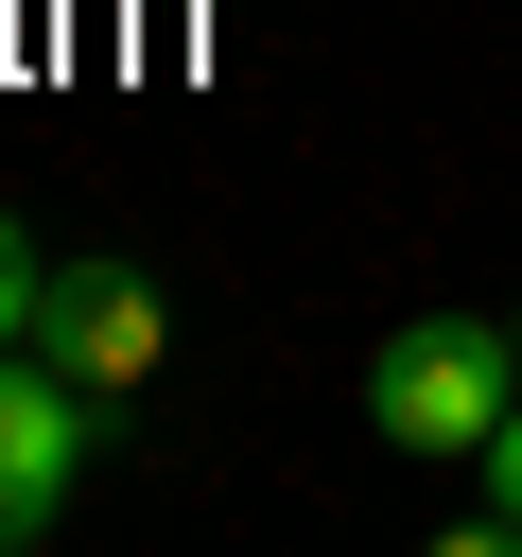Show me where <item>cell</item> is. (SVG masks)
I'll use <instances>...</instances> for the list:
<instances>
[{
    "label": "cell",
    "mask_w": 522,
    "mask_h": 557,
    "mask_svg": "<svg viewBox=\"0 0 522 557\" xmlns=\"http://www.w3.org/2000/svg\"><path fill=\"white\" fill-rule=\"evenodd\" d=\"M505 400H522V331L505 313H418V331H383L365 348V418L400 435V453H487L505 435Z\"/></svg>",
    "instance_id": "obj_1"
},
{
    "label": "cell",
    "mask_w": 522,
    "mask_h": 557,
    "mask_svg": "<svg viewBox=\"0 0 522 557\" xmlns=\"http://www.w3.org/2000/svg\"><path fill=\"white\" fill-rule=\"evenodd\" d=\"M35 348H52L87 400H139V383H157V348H174V296H157L139 261H52V296H35Z\"/></svg>",
    "instance_id": "obj_2"
},
{
    "label": "cell",
    "mask_w": 522,
    "mask_h": 557,
    "mask_svg": "<svg viewBox=\"0 0 522 557\" xmlns=\"http://www.w3.org/2000/svg\"><path fill=\"white\" fill-rule=\"evenodd\" d=\"M470 470H487V505L452 522V557H505V540H522V400H505V435H487Z\"/></svg>",
    "instance_id": "obj_4"
},
{
    "label": "cell",
    "mask_w": 522,
    "mask_h": 557,
    "mask_svg": "<svg viewBox=\"0 0 522 557\" xmlns=\"http://www.w3.org/2000/svg\"><path fill=\"white\" fill-rule=\"evenodd\" d=\"M505 331H522V313H505Z\"/></svg>",
    "instance_id": "obj_5"
},
{
    "label": "cell",
    "mask_w": 522,
    "mask_h": 557,
    "mask_svg": "<svg viewBox=\"0 0 522 557\" xmlns=\"http://www.w3.org/2000/svg\"><path fill=\"white\" fill-rule=\"evenodd\" d=\"M87 383L35 348V366H0V557H35L52 522H70V487H87Z\"/></svg>",
    "instance_id": "obj_3"
}]
</instances>
